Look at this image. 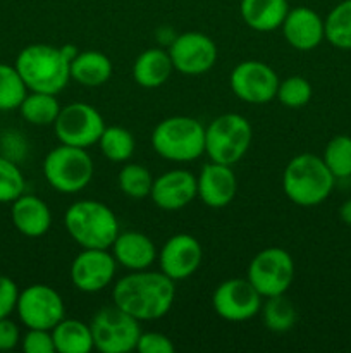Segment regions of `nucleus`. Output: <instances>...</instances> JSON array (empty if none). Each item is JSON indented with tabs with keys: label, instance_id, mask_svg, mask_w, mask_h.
<instances>
[{
	"label": "nucleus",
	"instance_id": "nucleus-16",
	"mask_svg": "<svg viewBox=\"0 0 351 353\" xmlns=\"http://www.w3.org/2000/svg\"><path fill=\"white\" fill-rule=\"evenodd\" d=\"M203 259V248L195 236L179 233L169 238L158 254L160 271L172 281H181L198 271Z\"/></svg>",
	"mask_w": 351,
	"mask_h": 353
},
{
	"label": "nucleus",
	"instance_id": "nucleus-40",
	"mask_svg": "<svg viewBox=\"0 0 351 353\" xmlns=\"http://www.w3.org/2000/svg\"><path fill=\"white\" fill-rule=\"evenodd\" d=\"M61 50H62V54L65 55V59H67L69 62H71L72 59H74L76 55L79 54V50L74 47V45H64V47H61Z\"/></svg>",
	"mask_w": 351,
	"mask_h": 353
},
{
	"label": "nucleus",
	"instance_id": "nucleus-5",
	"mask_svg": "<svg viewBox=\"0 0 351 353\" xmlns=\"http://www.w3.org/2000/svg\"><path fill=\"white\" fill-rule=\"evenodd\" d=\"M151 147L171 162L196 161L205 154V128L195 117H167L155 126Z\"/></svg>",
	"mask_w": 351,
	"mask_h": 353
},
{
	"label": "nucleus",
	"instance_id": "nucleus-34",
	"mask_svg": "<svg viewBox=\"0 0 351 353\" xmlns=\"http://www.w3.org/2000/svg\"><path fill=\"white\" fill-rule=\"evenodd\" d=\"M26 188V179L21 169L9 157L0 155V203H12Z\"/></svg>",
	"mask_w": 351,
	"mask_h": 353
},
{
	"label": "nucleus",
	"instance_id": "nucleus-31",
	"mask_svg": "<svg viewBox=\"0 0 351 353\" xmlns=\"http://www.w3.org/2000/svg\"><path fill=\"white\" fill-rule=\"evenodd\" d=\"M323 162L336 179L351 178V137L337 134L323 150Z\"/></svg>",
	"mask_w": 351,
	"mask_h": 353
},
{
	"label": "nucleus",
	"instance_id": "nucleus-21",
	"mask_svg": "<svg viewBox=\"0 0 351 353\" xmlns=\"http://www.w3.org/2000/svg\"><path fill=\"white\" fill-rule=\"evenodd\" d=\"M10 219L14 228L28 238H40L48 233L52 226V212L47 203L34 195H23L10 207Z\"/></svg>",
	"mask_w": 351,
	"mask_h": 353
},
{
	"label": "nucleus",
	"instance_id": "nucleus-33",
	"mask_svg": "<svg viewBox=\"0 0 351 353\" xmlns=\"http://www.w3.org/2000/svg\"><path fill=\"white\" fill-rule=\"evenodd\" d=\"M312 95L313 88L308 79L303 76H289L284 81H279L275 99L289 109H301L312 100Z\"/></svg>",
	"mask_w": 351,
	"mask_h": 353
},
{
	"label": "nucleus",
	"instance_id": "nucleus-38",
	"mask_svg": "<svg viewBox=\"0 0 351 353\" xmlns=\"http://www.w3.org/2000/svg\"><path fill=\"white\" fill-rule=\"evenodd\" d=\"M21 331L14 321L9 317L0 319V352H10L19 345Z\"/></svg>",
	"mask_w": 351,
	"mask_h": 353
},
{
	"label": "nucleus",
	"instance_id": "nucleus-20",
	"mask_svg": "<svg viewBox=\"0 0 351 353\" xmlns=\"http://www.w3.org/2000/svg\"><path fill=\"white\" fill-rule=\"evenodd\" d=\"M110 248L117 265H123L129 271H145L158 257L153 241L138 231L119 233Z\"/></svg>",
	"mask_w": 351,
	"mask_h": 353
},
{
	"label": "nucleus",
	"instance_id": "nucleus-37",
	"mask_svg": "<svg viewBox=\"0 0 351 353\" xmlns=\"http://www.w3.org/2000/svg\"><path fill=\"white\" fill-rule=\"evenodd\" d=\"M17 299H19V288L14 279L0 276V319L10 317V314L16 312Z\"/></svg>",
	"mask_w": 351,
	"mask_h": 353
},
{
	"label": "nucleus",
	"instance_id": "nucleus-9",
	"mask_svg": "<svg viewBox=\"0 0 351 353\" xmlns=\"http://www.w3.org/2000/svg\"><path fill=\"white\" fill-rule=\"evenodd\" d=\"M295 278V262L284 248L270 247L258 252L248 265L246 279L262 299L284 295Z\"/></svg>",
	"mask_w": 351,
	"mask_h": 353
},
{
	"label": "nucleus",
	"instance_id": "nucleus-17",
	"mask_svg": "<svg viewBox=\"0 0 351 353\" xmlns=\"http://www.w3.org/2000/svg\"><path fill=\"white\" fill-rule=\"evenodd\" d=\"M198 196L196 178L184 169H172L153 179L150 199L162 210L184 209Z\"/></svg>",
	"mask_w": 351,
	"mask_h": 353
},
{
	"label": "nucleus",
	"instance_id": "nucleus-28",
	"mask_svg": "<svg viewBox=\"0 0 351 353\" xmlns=\"http://www.w3.org/2000/svg\"><path fill=\"white\" fill-rule=\"evenodd\" d=\"M262 319L265 327L274 333H286L291 330L296 323V309L291 300L284 295H275L265 299L262 303Z\"/></svg>",
	"mask_w": 351,
	"mask_h": 353
},
{
	"label": "nucleus",
	"instance_id": "nucleus-8",
	"mask_svg": "<svg viewBox=\"0 0 351 353\" xmlns=\"http://www.w3.org/2000/svg\"><path fill=\"white\" fill-rule=\"evenodd\" d=\"M93 345L102 353H129L140 340V321L117 305L103 307L89 323Z\"/></svg>",
	"mask_w": 351,
	"mask_h": 353
},
{
	"label": "nucleus",
	"instance_id": "nucleus-11",
	"mask_svg": "<svg viewBox=\"0 0 351 353\" xmlns=\"http://www.w3.org/2000/svg\"><path fill=\"white\" fill-rule=\"evenodd\" d=\"M54 130L61 143L88 148L93 143H98L105 130V121L93 105L74 102L62 107L54 123Z\"/></svg>",
	"mask_w": 351,
	"mask_h": 353
},
{
	"label": "nucleus",
	"instance_id": "nucleus-3",
	"mask_svg": "<svg viewBox=\"0 0 351 353\" xmlns=\"http://www.w3.org/2000/svg\"><path fill=\"white\" fill-rule=\"evenodd\" d=\"M336 178L322 157L299 154L288 162L282 174V190L292 203L315 207L326 202L332 193Z\"/></svg>",
	"mask_w": 351,
	"mask_h": 353
},
{
	"label": "nucleus",
	"instance_id": "nucleus-39",
	"mask_svg": "<svg viewBox=\"0 0 351 353\" xmlns=\"http://www.w3.org/2000/svg\"><path fill=\"white\" fill-rule=\"evenodd\" d=\"M339 217L344 224L351 226V199L339 207Z\"/></svg>",
	"mask_w": 351,
	"mask_h": 353
},
{
	"label": "nucleus",
	"instance_id": "nucleus-26",
	"mask_svg": "<svg viewBox=\"0 0 351 353\" xmlns=\"http://www.w3.org/2000/svg\"><path fill=\"white\" fill-rule=\"evenodd\" d=\"M62 107L58 105L57 97L43 92H28L23 103L19 105V112L26 123L34 126H48L54 124L58 117Z\"/></svg>",
	"mask_w": 351,
	"mask_h": 353
},
{
	"label": "nucleus",
	"instance_id": "nucleus-24",
	"mask_svg": "<svg viewBox=\"0 0 351 353\" xmlns=\"http://www.w3.org/2000/svg\"><path fill=\"white\" fill-rule=\"evenodd\" d=\"M71 79L85 86H100L112 76V62L98 50L79 52L71 61Z\"/></svg>",
	"mask_w": 351,
	"mask_h": 353
},
{
	"label": "nucleus",
	"instance_id": "nucleus-23",
	"mask_svg": "<svg viewBox=\"0 0 351 353\" xmlns=\"http://www.w3.org/2000/svg\"><path fill=\"white\" fill-rule=\"evenodd\" d=\"M174 65L171 55L162 48L141 52L133 64V78L143 88H158L171 78Z\"/></svg>",
	"mask_w": 351,
	"mask_h": 353
},
{
	"label": "nucleus",
	"instance_id": "nucleus-10",
	"mask_svg": "<svg viewBox=\"0 0 351 353\" xmlns=\"http://www.w3.org/2000/svg\"><path fill=\"white\" fill-rule=\"evenodd\" d=\"M16 314L26 330L52 331L65 314V305L57 290L48 285H30L19 292Z\"/></svg>",
	"mask_w": 351,
	"mask_h": 353
},
{
	"label": "nucleus",
	"instance_id": "nucleus-29",
	"mask_svg": "<svg viewBox=\"0 0 351 353\" xmlns=\"http://www.w3.org/2000/svg\"><path fill=\"white\" fill-rule=\"evenodd\" d=\"M100 150L110 162H126L134 154V138L129 130L120 126H105L98 140Z\"/></svg>",
	"mask_w": 351,
	"mask_h": 353
},
{
	"label": "nucleus",
	"instance_id": "nucleus-19",
	"mask_svg": "<svg viewBox=\"0 0 351 353\" xmlns=\"http://www.w3.org/2000/svg\"><path fill=\"white\" fill-rule=\"evenodd\" d=\"M282 33L286 41L292 48L301 52L313 50L322 43L326 38V28L323 19L310 7H296L289 9L284 23H282Z\"/></svg>",
	"mask_w": 351,
	"mask_h": 353
},
{
	"label": "nucleus",
	"instance_id": "nucleus-1",
	"mask_svg": "<svg viewBox=\"0 0 351 353\" xmlns=\"http://www.w3.org/2000/svg\"><path fill=\"white\" fill-rule=\"evenodd\" d=\"M114 305L138 321H157L171 310L176 281L162 271H133L114 285Z\"/></svg>",
	"mask_w": 351,
	"mask_h": 353
},
{
	"label": "nucleus",
	"instance_id": "nucleus-4",
	"mask_svg": "<svg viewBox=\"0 0 351 353\" xmlns=\"http://www.w3.org/2000/svg\"><path fill=\"white\" fill-rule=\"evenodd\" d=\"M69 236L81 248H110L120 233L119 221L110 207L96 200H79L64 216Z\"/></svg>",
	"mask_w": 351,
	"mask_h": 353
},
{
	"label": "nucleus",
	"instance_id": "nucleus-14",
	"mask_svg": "<svg viewBox=\"0 0 351 353\" xmlns=\"http://www.w3.org/2000/svg\"><path fill=\"white\" fill-rule=\"evenodd\" d=\"M167 52L176 71L188 76L203 74L217 62L215 41L202 31H186L178 34Z\"/></svg>",
	"mask_w": 351,
	"mask_h": 353
},
{
	"label": "nucleus",
	"instance_id": "nucleus-15",
	"mask_svg": "<svg viewBox=\"0 0 351 353\" xmlns=\"http://www.w3.org/2000/svg\"><path fill=\"white\" fill-rule=\"evenodd\" d=\"M116 269L109 248H83L71 264V281L83 293L102 292L112 283Z\"/></svg>",
	"mask_w": 351,
	"mask_h": 353
},
{
	"label": "nucleus",
	"instance_id": "nucleus-30",
	"mask_svg": "<svg viewBox=\"0 0 351 353\" xmlns=\"http://www.w3.org/2000/svg\"><path fill=\"white\" fill-rule=\"evenodd\" d=\"M28 86L24 85L16 65L0 62V110H16L28 95Z\"/></svg>",
	"mask_w": 351,
	"mask_h": 353
},
{
	"label": "nucleus",
	"instance_id": "nucleus-36",
	"mask_svg": "<svg viewBox=\"0 0 351 353\" xmlns=\"http://www.w3.org/2000/svg\"><path fill=\"white\" fill-rule=\"evenodd\" d=\"M136 352L140 353H172L174 352V343L171 338L162 333L148 331L141 333L140 340L136 343Z\"/></svg>",
	"mask_w": 351,
	"mask_h": 353
},
{
	"label": "nucleus",
	"instance_id": "nucleus-35",
	"mask_svg": "<svg viewBox=\"0 0 351 353\" xmlns=\"http://www.w3.org/2000/svg\"><path fill=\"white\" fill-rule=\"evenodd\" d=\"M21 345L26 353H55L54 338L48 330H28L21 338Z\"/></svg>",
	"mask_w": 351,
	"mask_h": 353
},
{
	"label": "nucleus",
	"instance_id": "nucleus-32",
	"mask_svg": "<svg viewBox=\"0 0 351 353\" xmlns=\"http://www.w3.org/2000/svg\"><path fill=\"white\" fill-rule=\"evenodd\" d=\"M153 176L140 164H126L119 172V188L129 199L141 200L150 196Z\"/></svg>",
	"mask_w": 351,
	"mask_h": 353
},
{
	"label": "nucleus",
	"instance_id": "nucleus-27",
	"mask_svg": "<svg viewBox=\"0 0 351 353\" xmlns=\"http://www.w3.org/2000/svg\"><path fill=\"white\" fill-rule=\"evenodd\" d=\"M326 40L341 50H351V0L337 3L323 19Z\"/></svg>",
	"mask_w": 351,
	"mask_h": 353
},
{
	"label": "nucleus",
	"instance_id": "nucleus-6",
	"mask_svg": "<svg viewBox=\"0 0 351 353\" xmlns=\"http://www.w3.org/2000/svg\"><path fill=\"white\" fill-rule=\"evenodd\" d=\"M251 124L241 114L215 117L205 128V154L212 162L234 165L244 157L251 143Z\"/></svg>",
	"mask_w": 351,
	"mask_h": 353
},
{
	"label": "nucleus",
	"instance_id": "nucleus-2",
	"mask_svg": "<svg viewBox=\"0 0 351 353\" xmlns=\"http://www.w3.org/2000/svg\"><path fill=\"white\" fill-rule=\"evenodd\" d=\"M16 69L30 92L57 95L71 79V62L62 54L61 47L33 43L24 47L16 57Z\"/></svg>",
	"mask_w": 351,
	"mask_h": 353
},
{
	"label": "nucleus",
	"instance_id": "nucleus-7",
	"mask_svg": "<svg viewBox=\"0 0 351 353\" xmlns=\"http://www.w3.org/2000/svg\"><path fill=\"white\" fill-rule=\"evenodd\" d=\"M92 157L86 148L64 145L55 147L43 161V176L48 185L58 193L72 195L89 185L93 178Z\"/></svg>",
	"mask_w": 351,
	"mask_h": 353
},
{
	"label": "nucleus",
	"instance_id": "nucleus-12",
	"mask_svg": "<svg viewBox=\"0 0 351 353\" xmlns=\"http://www.w3.org/2000/svg\"><path fill=\"white\" fill-rule=\"evenodd\" d=\"M229 85L237 99L246 103L260 105L275 99L279 76L265 62L244 61L233 69Z\"/></svg>",
	"mask_w": 351,
	"mask_h": 353
},
{
	"label": "nucleus",
	"instance_id": "nucleus-25",
	"mask_svg": "<svg viewBox=\"0 0 351 353\" xmlns=\"http://www.w3.org/2000/svg\"><path fill=\"white\" fill-rule=\"evenodd\" d=\"M57 353H89L95 348L89 324L78 319H62L52 330Z\"/></svg>",
	"mask_w": 351,
	"mask_h": 353
},
{
	"label": "nucleus",
	"instance_id": "nucleus-13",
	"mask_svg": "<svg viewBox=\"0 0 351 353\" xmlns=\"http://www.w3.org/2000/svg\"><path fill=\"white\" fill-rule=\"evenodd\" d=\"M217 316L231 323H244L260 312L262 295L248 279L233 278L220 283L212 295Z\"/></svg>",
	"mask_w": 351,
	"mask_h": 353
},
{
	"label": "nucleus",
	"instance_id": "nucleus-18",
	"mask_svg": "<svg viewBox=\"0 0 351 353\" xmlns=\"http://www.w3.org/2000/svg\"><path fill=\"white\" fill-rule=\"evenodd\" d=\"M233 165L212 162L205 164L196 178L198 196L205 205L212 209H224L236 196L237 179L233 172Z\"/></svg>",
	"mask_w": 351,
	"mask_h": 353
},
{
	"label": "nucleus",
	"instance_id": "nucleus-22",
	"mask_svg": "<svg viewBox=\"0 0 351 353\" xmlns=\"http://www.w3.org/2000/svg\"><path fill=\"white\" fill-rule=\"evenodd\" d=\"M240 12L246 26L265 33L282 26L289 6L288 0H241Z\"/></svg>",
	"mask_w": 351,
	"mask_h": 353
}]
</instances>
